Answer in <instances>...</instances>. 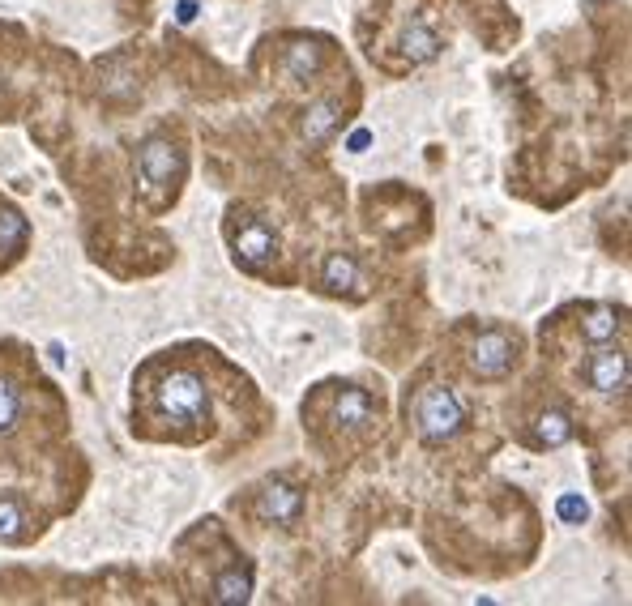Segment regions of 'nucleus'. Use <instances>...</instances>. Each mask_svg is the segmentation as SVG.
<instances>
[{
  "mask_svg": "<svg viewBox=\"0 0 632 606\" xmlns=\"http://www.w3.org/2000/svg\"><path fill=\"white\" fill-rule=\"evenodd\" d=\"M334 419L342 427H368L372 423V397L363 389H342L334 402Z\"/></svg>",
  "mask_w": 632,
  "mask_h": 606,
  "instance_id": "obj_14",
  "label": "nucleus"
},
{
  "mask_svg": "<svg viewBox=\"0 0 632 606\" xmlns=\"http://www.w3.org/2000/svg\"><path fill=\"white\" fill-rule=\"evenodd\" d=\"M22 239H26V218L18 210H0V252L22 248Z\"/></svg>",
  "mask_w": 632,
  "mask_h": 606,
  "instance_id": "obj_18",
  "label": "nucleus"
},
{
  "mask_svg": "<svg viewBox=\"0 0 632 606\" xmlns=\"http://www.w3.org/2000/svg\"><path fill=\"white\" fill-rule=\"evenodd\" d=\"M287 73L295 82H312L321 73V47L316 43H291L287 47Z\"/></svg>",
  "mask_w": 632,
  "mask_h": 606,
  "instance_id": "obj_15",
  "label": "nucleus"
},
{
  "mask_svg": "<svg viewBox=\"0 0 632 606\" xmlns=\"http://www.w3.org/2000/svg\"><path fill=\"white\" fill-rule=\"evenodd\" d=\"M368 146H372V129H355L351 137H346V150H351V154H363Z\"/></svg>",
  "mask_w": 632,
  "mask_h": 606,
  "instance_id": "obj_22",
  "label": "nucleus"
},
{
  "mask_svg": "<svg viewBox=\"0 0 632 606\" xmlns=\"http://www.w3.org/2000/svg\"><path fill=\"white\" fill-rule=\"evenodd\" d=\"M321 282H325L334 295H342V291H359L363 278H359L355 257H346V252H334V257L325 261V269H321Z\"/></svg>",
  "mask_w": 632,
  "mask_h": 606,
  "instance_id": "obj_13",
  "label": "nucleus"
},
{
  "mask_svg": "<svg viewBox=\"0 0 632 606\" xmlns=\"http://www.w3.org/2000/svg\"><path fill=\"white\" fill-rule=\"evenodd\" d=\"M581 333H586V342H594V346L615 342L624 333V312L611 308V303H603V308H590L586 316H581Z\"/></svg>",
  "mask_w": 632,
  "mask_h": 606,
  "instance_id": "obj_10",
  "label": "nucleus"
},
{
  "mask_svg": "<svg viewBox=\"0 0 632 606\" xmlns=\"http://www.w3.org/2000/svg\"><path fill=\"white\" fill-rule=\"evenodd\" d=\"M338 120H342V107L334 99H321V103H312L304 111V120H299V137H304L308 146H321V141H329V133L338 129Z\"/></svg>",
  "mask_w": 632,
  "mask_h": 606,
  "instance_id": "obj_7",
  "label": "nucleus"
},
{
  "mask_svg": "<svg viewBox=\"0 0 632 606\" xmlns=\"http://www.w3.org/2000/svg\"><path fill=\"white\" fill-rule=\"evenodd\" d=\"M158 410L176 423H197L210 414V389H205L197 372H171L158 385Z\"/></svg>",
  "mask_w": 632,
  "mask_h": 606,
  "instance_id": "obj_2",
  "label": "nucleus"
},
{
  "mask_svg": "<svg viewBox=\"0 0 632 606\" xmlns=\"http://www.w3.org/2000/svg\"><path fill=\"white\" fill-rule=\"evenodd\" d=\"M556 513H560V521H586V517H590V504L568 491V496L556 500Z\"/></svg>",
  "mask_w": 632,
  "mask_h": 606,
  "instance_id": "obj_19",
  "label": "nucleus"
},
{
  "mask_svg": "<svg viewBox=\"0 0 632 606\" xmlns=\"http://www.w3.org/2000/svg\"><path fill=\"white\" fill-rule=\"evenodd\" d=\"M252 513H257L261 521H270V525H291V521H299V513H304V496H299V487H291L287 478H274V483H265Z\"/></svg>",
  "mask_w": 632,
  "mask_h": 606,
  "instance_id": "obj_4",
  "label": "nucleus"
},
{
  "mask_svg": "<svg viewBox=\"0 0 632 606\" xmlns=\"http://www.w3.org/2000/svg\"><path fill=\"white\" fill-rule=\"evenodd\" d=\"M513 359H517V346H513L509 333H500V329L479 333V338L470 342V350H466V363H470V372L479 380H500L504 372L513 368Z\"/></svg>",
  "mask_w": 632,
  "mask_h": 606,
  "instance_id": "obj_3",
  "label": "nucleus"
},
{
  "mask_svg": "<svg viewBox=\"0 0 632 606\" xmlns=\"http://www.w3.org/2000/svg\"><path fill=\"white\" fill-rule=\"evenodd\" d=\"M137 163H141V175H146L150 188H163V184H171L180 175V150L171 146L167 137H150L146 146H141Z\"/></svg>",
  "mask_w": 632,
  "mask_h": 606,
  "instance_id": "obj_6",
  "label": "nucleus"
},
{
  "mask_svg": "<svg viewBox=\"0 0 632 606\" xmlns=\"http://www.w3.org/2000/svg\"><path fill=\"white\" fill-rule=\"evenodd\" d=\"M22 419V393L13 380H0V436H9Z\"/></svg>",
  "mask_w": 632,
  "mask_h": 606,
  "instance_id": "obj_17",
  "label": "nucleus"
},
{
  "mask_svg": "<svg viewBox=\"0 0 632 606\" xmlns=\"http://www.w3.org/2000/svg\"><path fill=\"white\" fill-rule=\"evenodd\" d=\"M218 606H244L252 598V568L248 564H235L227 572L214 577V594H210Z\"/></svg>",
  "mask_w": 632,
  "mask_h": 606,
  "instance_id": "obj_9",
  "label": "nucleus"
},
{
  "mask_svg": "<svg viewBox=\"0 0 632 606\" xmlns=\"http://www.w3.org/2000/svg\"><path fill=\"white\" fill-rule=\"evenodd\" d=\"M197 13H201V9H197V0H176V22H180V26H193V22H197Z\"/></svg>",
  "mask_w": 632,
  "mask_h": 606,
  "instance_id": "obj_21",
  "label": "nucleus"
},
{
  "mask_svg": "<svg viewBox=\"0 0 632 606\" xmlns=\"http://www.w3.org/2000/svg\"><path fill=\"white\" fill-rule=\"evenodd\" d=\"M534 440L543 444V449H560V444L573 440V419H568V410L551 406L539 414V423H534Z\"/></svg>",
  "mask_w": 632,
  "mask_h": 606,
  "instance_id": "obj_12",
  "label": "nucleus"
},
{
  "mask_svg": "<svg viewBox=\"0 0 632 606\" xmlns=\"http://www.w3.org/2000/svg\"><path fill=\"white\" fill-rule=\"evenodd\" d=\"M274 231L261 227V222H248V227L235 235V257H240L244 265H265L274 257Z\"/></svg>",
  "mask_w": 632,
  "mask_h": 606,
  "instance_id": "obj_8",
  "label": "nucleus"
},
{
  "mask_svg": "<svg viewBox=\"0 0 632 606\" xmlns=\"http://www.w3.org/2000/svg\"><path fill=\"white\" fill-rule=\"evenodd\" d=\"M466 427V406L449 385H432L419 397V436L428 444H445Z\"/></svg>",
  "mask_w": 632,
  "mask_h": 606,
  "instance_id": "obj_1",
  "label": "nucleus"
},
{
  "mask_svg": "<svg viewBox=\"0 0 632 606\" xmlns=\"http://www.w3.org/2000/svg\"><path fill=\"white\" fill-rule=\"evenodd\" d=\"M628 380H632V372H628V355L620 346H611V342H603L590 355V385L598 389V393H607V397H615V393H624L628 389Z\"/></svg>",
  "mask_w": 632,
  "mask_h": 606,
  "instance_id": "obj_5",
  "label": "nucleus"
},
{
  "mask_svg": "<svg viewBox=\"0 0 632 606\" xmlns=\"http://www.w3.org/2000/svg\"><path fill=\"white\" fill-rule=\"evenodd\" d=\"M26 534V508L18 496L0 500V542H18Z\"/></svg>",
  "mask_w": 632,
  "mask_h": 606,
  "instance_id": "obj_16",
  "label": "nucleus"
},
{
  "mask_svg": "<svg viewBox=\"0 0 632 606\" xmlns=\"http://www.w3.org/2000/svg\"><path fill=\"white\" fill-rule=\"evenodd\" d=\"M402 52L415 60V65H428V60H436L440 56V35L428 26V22H410L406 30H402Z\"/></svg>",
  "mask_w": 632,
  "mask_h": 606,
  "instance_id": "obj_11",
  "label": "nucleus"
},
{
  "mask_svg": "<svg viewBox=\"0 0 632 606\" xmlns=\"http://www.w3.org/2000/svg\"><path fill=\"white\" fill-rule=\"evenodd\" d=\"M103 90L112 94V99H129V94H133V77L129 73H116L112 82H103Z\"/></svg>",
  "mask_w": 632,
  "mask_h": 606,
  "instance_id": "obj_20",
  "label": "nucleus"
}]
</instances>
